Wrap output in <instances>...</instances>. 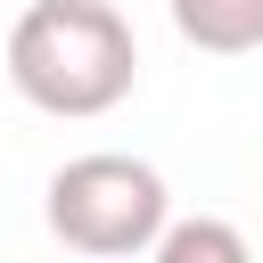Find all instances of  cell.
<instances>
[{
    "mask_svg": "<svg viewBox=\"0 0 263 263\" xmlns=\"http://www.w3.org/2000/svg\"><path fill=\"white\" fill-rule=\"evenodd\" d=\"M164 8H173V33L205 58L263 49V0H164Z\"/></svg>",
    "mask_w": 263,
    "mask_h": 263,
    "instance_id": "3957f363",
    "label": "cell"
},
{
    "mask_svg": "<svg viewBox=\"0 0 263 263\" xmlns=\"http://www.w3.org/2000/svg\"><path fill=\"white\" fill-rule=\"evenodd\" d=\"M156 263H247V238L230 230V222H173L164 214V230H156V247H148Z\"/></svg>",
    "mask_w": 263,
    "mask_h": 263,
    "instance_id": "277c9868",
    "label": "cell"
},
{
    "mask_svg": "<svg viewBox=\"0 0 263 263\" xmlns=\"http://www.w3.org/2000/svg\"><path fill=\"white\" fill-rule=\"evenodd\" d=\"M0 74L16 82L25 107L90 123V115H115L132 99L140 41H132V16L115 0H33L0 49Z\"/></svg>",
    "mask_w": 263,
    "mask_h": 263,
    "instance_id": "6da1fadb",
    "label": "cell"
},
{
    "mask_svg": "<svg viewBox=\"0 0 263 263\" xmlns=\"http://www.w3.org/2000/svg\"><path fill=\"white\" fill-rule=\"evenodd\" d=\"M41 214H49V238L58 247L115 263V255H148L156 247V230L173 214V189H164V173L148 156L99 148V156H74V164L49 173V205Z\"/></svg>",
    "mask_w": 263,
    "mask_h": 263,
    "instance_id": "7a4b0ae2",
    "label": "cell"
}]
</instances>
